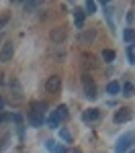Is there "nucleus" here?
<instances>
[{"label":"nucleus","instance_id":"obj_1","mask_svg":"<svg viewBox=\"0 0 135 153\" xmlns=\"http://www.w3.org/2000/svg\"><path fill=\"white\" fill-rule=\"evenodd\" d=\"M133 141H135V135L133 133H127V135H123L121 139L117 141V145H115V151L117 153H125L131 145H133Z\"/></svg>","mask_w":135,"mask_h":153},{"label":"nucleus","instance_id":"obj_2","mask_svg":"<svg viewBox=\"0 0 135 153\" xmlns=\"http://www.w3.org/2000/svg\"><path fill=\"white\" fill-rule=\"evenodd\" d=\"M66 37H68V33H66V29H61V27H57V29H51V33H49L51 43H55V45H61V43L66 41Z\"/></svg>","mask_w":135,"mask_h":153},{"label":"nucleus","instance_id":"obj_3","mask_svg":"<svg viewBox=\"0 0 135 153\" xmlns=\"http://www.w3.org/2000/svg\"><path fill=\"white\" fill-rule=\"evenodd\" d=\"M14 55V45H12L10 41L8 43H4L2 45V51H0V63H8Z\"/></svg>","mask_w":135,"mask_h":153},{"label":"nucleus","instance_id":"obj_4","mask_svg":"<svg viewBox=\"0 0 135 153\" xmlns=\"http://www.w3.org/2000/svg\"><path fill=\"white\" fill-rule=\"evenodd\" d=\"M84 92H86V98H90V100H94L96 98V84L90 80V76H84Z\"/></svg>","mask_w":135,"mask_h":153},{"label":"nucleus","instance_id":"obj_5","mask_svg":"<svg viewBox=\"0 0 135 153\" xmlns=\"http://www.w3.org/2000/svg\"><path fill=\"white\" fill-rule=\"evenodd\" d=\"M60 88H61V78L60 76H51V78H47V82H45V90L47 92H60Z\"/></svg>","mask_w":135,"mask_h":153},{"label":"nucleus","instance_id":"obj_6","mask_svg":"<svg viewBox=\"0 0 135 153\" xmlns=\"http://www.w3.org/2000/svg\"><path fill=\"white\" fill-rule=\"evenodd\" d=\"M129 118H131V110H129V108H121V110H117V112H115V123H117V125L127 123Z\"/></svg>","mask_w":135,"mask_h":153},{"label":"nucleus","instance_id":"obj_7","mask_svg":"<svg viewBox=\"0 0 135 153\" xmlns=\"http://www.w3.org/2000/svg\"><path fill=\"white\" fill-rule=\"evenodd\" d=\"M82 118H84L86 123H94V120L100 118V110H98V108H88V110H84Z\"/></svg>","mask_w":135,"mask_h":153},{"label":"nucleus","instance_id":"obj_8","mask_svg":"<svg viewBox=\"0 0 135 153\" xmlns=\"http://www.w3.org/2000/svg\"><path fill=\"white\" fill-rule=\"evenodd\" d=\"M84 19H86V10H82V8H76L74 10V23H76L78 29L84 27Z\"/></svg>","mask_w":135,"mask_h":153},{"label":"nucleus","instance_id":"obj_9","mask_svg":"<svg viewBox=\"0 0 135 153\" xmlns=\"http://www.w3.org/2000/svg\"><path fill=\"white\" fill-rule=\"evenodd\" d=\"M94 39H96V31H94V29H86L84 33L80 35V41H82V43H92Z\"/></svg>","mask_w":135,"mask_h":153},{"label":"nucleus","instance_id":"obj_10","mask_svg":"<svg viewBox=\"0 0 135 153\" xmlns=\"http://www.w3.org/2000/svg\"><path fill=\"white\" fill-rule=\"evenodd\" d=\"M45 108H47L45 102H31V112H33V114H41V117H45Z\"/></svg>","mask_w":135,"mask_h":153},{"label":"nucleus","instance_id":"obj_11","mask_svg":"<svg viewBox=\"0 0 135 153\" xmlns=\"http://www.w3.org/2000/svg\"><path fill=\"white\" fill-rule=\"evenodd\" d=\"M29 120H31V125L33 127H43V123H45V117H41V114H29Z\"/></svg>","mask_w":135,"mask_h":153},{"label":"nucleus","instance_id":"obj_12","mask_svg":"<svg viewBox=\"0 0 135 153\" xmlns=\"http://www.w3.org/2000/svg\"><path fill=\"white\" fill-rule=\"evenodd\" d=\"M107 92H109V94H119V92H121V84L119 82H109L107 84Z\"/></svg>","mask_w":135,"mask_h":153},{"label":"nucleus","instance_id":"obj_13","mask_svg":"<svg viewBox=\"0 0 135 153\" xmlns=\"http://www.w3.org/2000/svg\"><path fill=\"white\" fill-rule=\"evenodd\" d=\"M121 90H123V94H125V96H133L135 94V86L131 82H125L121 86Z\"/></svg>","mask_w":135,"mask_h":153},{"label":"nucleus","instance_id":"obj_14","mask_svg":"<svg viewBox=\"0 0 135 153\" xmlns=\"http://www.w3.org/2000/svg\"><path fill=\"white\" fill-rule=\"evenodd\" d=\"M123 39H125L127 43H133L135 41V31L133 29H125V31H123Z\"/></svg>","mask_w":135,"mask_h":153},{"label":"nucleus","instance_id":"obj_15","mask_svg":"<svg viewBox=\"0 0 135 153\" xmlns=\"http://www.w3.org/2000/svg\"><path fill=\"white\" fill-rule=\"evenodd\" d=\"M53 114L60 118V120H66V118H68V108H66V106H57V110H55Z\"/></svg>","mask_w":135,"mask_h":153},{"label":"nucleus","instance_id":"obj_16","mask_svg":"<svg viewBox=\"0 0 135 153\" xmlns=\"http://www.w3.org/2000/svg\"><path fill=\"white\" fill-rule=\"evenodd\" d=\"M60 139L63 143H72V135H70V131H68V129H60Z\"/></svg>","mask_w":135,"mask_h":153},{"label":"nucleus","instance_id":"obj_17","mask_svg":"<svg viewBox=\"0 0 135 153\" xmlns=\"http://www.w3.org/2000/svg\"><path fill=\"white\" fill-rule=\"evenodd\" d=\"M47 125L51 127V129H60V118L55 117V114H51V117H49V120H47Z\"/></svg>","mask_w":135,"mask_h":153},{"label":"nucleus","instance_id":"obj_18","mask_svg":"<svg viewBox=\"0 0 135 153\" xmlns=\"http://www.w3.org/2000/svg\"><path fill=\"white\" fill-rule=\"evenodd\" d=\"M102 59H104V61H113V59H115V51H113V49H104V51H102Z\"/></svg>","mask_w":135,"mask_h":153},{"label":"nucleus","instance_id":"obj_19","mask_svg":"<svg viewBox=\"0 0 135 153\" xmlns=\"http://www.w3.org/2000/svg\"><path fill=\"white\" fill-rule=\"evenodd\" d=\"M41 6V2H37V0H33V2H25V10H35V8H39Z\"/></svg>","mask_w":135,"mask_h":153},{"label":"nucleus","instance_id":"obj_20","mask_svg":"<svg viewBox=\"0 0 135 153\" xmlns=\"http://www.w3.org/2000/svg\"><path fill=\"white\" fill-rule=\"evenodd\" d=\"M94 12H96V2L88 0L86 2V14H94Z\"/></svg>","mask_w":135,"mask_h":153},{"label":"nucleus","instance_id":"obj_21","mask_svg":"<svg viewBox=\"0 0 135 153\" xmlns=\"http://www.w3.org/2000/svg\"><path fill=\"white\" fill-rule=\"evenodd\" d=\"M10 120H14L16 125H21V123H23V117H21V114H10Z\"/></svg>","mask_w":135,"mask_h":153},{"label":"nucleus","instance_id":"obj_22","mask_svg":"<svg viewBox=\"0 0 135 153\" xmlns=\"http://www.w3.org/2000/svg\"><path fill=\"white\" fill-rule=\"evenodd\" d=\"M6 23H8V16H0V31L6 27Z\"/></svg>","mask_w":135,"mask_h":153},{"label":"nucleus","instance_id":"obj_23","mask_svg":"<svg viewBox=\"0 0 135 153\" xmlns=\"http://www.w3.org/2000/svg\"><path fill=\"white\" fill-rule=\"evenodd\" d=\"M127 55H129V61H131V63H135V53H133V49H127Z\"/></svg>","mask_w":135,"mask_h":153},{"label":"nucleus","instance_id":"obj_24","mask_svg":"<svg viewBox=\"0 0 135 153\" xmlns=\"http://www.w3.org/2000/svg\"><path fill=\"white\" fill-rule=\"evenodd\" d=\"M6 120H10V114H4V112H0V123H6Z\"/></svg>","mask_w":135,"mask_h":153},{"label":"nucleus","instance_id":"obj_25","mask_svg":"<svg viewBox=\"0 0 135 153\" xmlns=\"http://www.w3.org/2000/svg\"><path fill=\"white\" fill-rule=\"evenodd\" d=\"M55 153H68V151H66V147H63V145H60V147L55 149Z\"/></svg>","mask_w":135,"mask_h":153},{"label":"nucleus","instance_id":"obj_26","mask_svg":"<svg viewBox=\"0 0 135 153\" xmlns=\"http://www.w3.org/2000/svg\"><path fill=\"white\" fill-rule=\"evenodd\" d=\"M45 145H47V149H55V143H53V141H47Z\"/></svg>","mask_w":135,"mask_h":153},{"label":"nucleus","instance_id":"obj_27","mask_svg":"<svg viewBox=\"0 0 135 153\" xmlns=\"http://www.w3.org/2000/svg\"><path fill=\"white\" fill-rule=\"evenodd\" d=\"M2 110H4V100L0 98V112H2Z\"/></svg>","mask_w":135,"mask_h":153},{"label":"nucleus","instance_id":"obj_28","mask_svg":"<svg viewBox=\"0 0 135 153\" xmlns=\"http://www.w3.org/2000/svg\"><path fill=\"white\" fill-rule=\"evenodd\" d=\"M2 84H4V76L0 74V86H2Z\"/></svg>","mask_w":135,"mask_h":153},{"label":"nucleus","instance_id":"obj_29","mask_svg":"<svg viewBox=\"0 0 135 153\" xmlns=\"http://www.w3.org/2000/svg\"><path fill=\"white\" fill-rule=\"evenodd\" d=\"M74 153H82V151H80V149H76V151H74Z\"/></svg>","mask_w":135,"mask_h":153},{"label":"nucleus","instance_id":"obj_30","mask_svg":"<svg viewBox=\"0 0 135 153\" xmlns=\"http://www.w3.org/2000/svg\"><path fill=\"white\" fill-rule=\"evenodd\" d=\"M131 49H135V41H133V45H131Z\"/></svg>","mask_w":135,"mask_h":153},{"label":"nucleus","instance_id":"obj_31","mask_svg":"<svg viewBox=\"0 0 135 153\" xmlns=\"http://www.w3.org/2000/svg\"><path fill=\"white\" fill-rule=\"evenodd\" d=\"M129 153H135V149H133V151H129Z\"/></svg>","mask_w":135,"mask_h":153}]
</instances>
